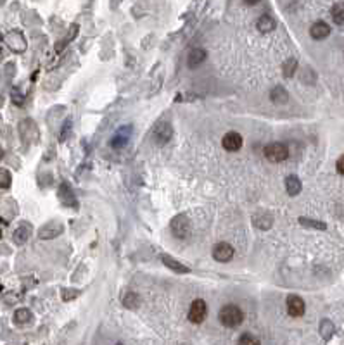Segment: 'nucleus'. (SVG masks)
Masks as SVG:
<instances>
[{
	"label": "nucleus",
	"instance_id": "obj_1",
	"mask_svg": "<svg viewBox=\"0 0 344 345\" xmlns=\"http://www.w3.org/2000/svg\"><path fill=\"white\" fill-rule=\"evenodd\" d=\"M218 319L223 326L227 328H237L242 321H244V313L239 306L235 304H227L220 309V314H218Z\"/></svg>",
	"mask_w": 344,
	"mask_h": 345
},
{
	"label": "nucleus",
	"instance_id": "obj_2",
	"mask_svg": "<svg viewBox=\"0 0 344 345\" xmlns=\"http://www.w3.org/2000/svg\"><path fill=\"white\" fill-rule=\"evenodd\" d=\"M263 154H265V157L268 159L270 163H282V161H285L289 157V149L285 143L273 142L266 145Z\"/></svg>",
	"mask_w": 344,
	"mask_h": 345
},
{
	"label": "nucleus",
	"instance_id": "obj_3",
	"mask_svg": "<svg viewBox=\"0 0 344 345\" xmlns=\"http://www.w3.org/2000/svg\"><path fill=\"white\" fill-rule=\"evenodd\" d=\"M171 233L175 235L177 238H180V240H183V238H187L190 235V221L189 218H187L185 214H178L175 216L173 219H171Z\"/></svg>",
	"mask_w": 344,
	"mask_h": 345
},
{
	"label": "nucleus",
	"instance_id": "obj_4",
	"mask_svg": "<svg viewBox=\"0 0 344 345\" xmlns=\"http://www.w3.org/2000/svg\"><path fill=\"white\" fill-rule=\"evenodd\" d=\"M152 138L158 145H166L171 138H173V126L168 121H161L156 124L154 131H152Z\"/></svg>",
	"mask_w": 344,
	"mask_h": 345
},
{
	"label": "nucleus",
	"instance_id": "obj_5",
	"mask_svg": "<svg viewBox=\"0 0 344 345\" xmlns=\"http://www.w3.org/2000/svg\"><path fill=\"white\" fill-rule=\"evenodd\" d=\"M206 316H208V306H206V302L202 300V299H196V300L190 304L189 321L194 323V325H201L206 319Z\"/></svg>",
	"mask_w": 344,
	"mask_h": 345
},
{
	"label": "nucleus",
	"instance_id": "obj_6",
	"mask_svg": "<svg viewBox=\"0 0 344 345\" xmlns=\"http://www.w3.org/2000/svg\"><path fill=\"white\" fill-rule=\"evenodd\" d=\"M5 44H7V47L11 48L12 52H17V54H21V52L26 50V38H24V35L21 31H9L7 35H5Z\"/></svg>",
	"mask_w": 344,
	"mask_h": 345
},
{
	"label": "nucleus",
	"instance_id": "obj_7",
	"mask_svg": "<svg viewBox=\"0 0 344 345\" xmlns=\"http://www.w3.org/2000/svg\"><path fill=\"white\" fill-rule=\"evenodd\" d=\"M233 257V247L227 242H220L213 247V259L218 262H229Z\"/></svg>",
	"mask_w": 344,
	"mask_h": 345
},
{
	"label": "nucleus",
	"instance_id": "obj_8",
	"mask_svg": "<svg viewBox=\"0 0 344 345\" xmlns=\"http://www.w3.org/2000/svg\"><path fill=\"white\" fill-rule=\"evenodd\" d=\"M305 311H306L305 300H303L299 295H289L287 297V313H289V316L301 317L303 314H305Z\"/></svg>",
	"mask_w": 344,
	"mask_h": 345
},
{
	"label": "nucleus",
	"instance_id": "obj_9",
	"mask_svg": "<svg viewBox=\"0 0 344 345\" xmlns=\"http://www.w3.org/2000/svg\"><path fill=\"white\" fill-rule=\"evenodd\" d=\"M242 143H244V140H242V136L239 135L237 131H229L225 136H223L222 140V145L223 149H225L227 152H237L241 150Z\"/></svg>",
	"mask_w": 344,
	"mask_h": 345
},
{
	"label": "nucleus",
	"instance_id": "obj_10",
	"mask_svg": "<svg viewBox=\"0 0 344 345\" xmlns=\"http://www.w3.org/2000/svg\"><path fill=\"white\" fill-rule=\"evenodd\" d=\"M63 231H64V226L61 225L59 221H50V223H47V225H44V226L40 228L38 237L42 238V240H49V238L59 237Z\"/></svg>",
	"mask_w": 344,
	"mask_h": 345
},
{
	"label": "nucleus",
	"instance_id": "obj_11",
	"mask_svg": "<svg viewBox=\"0 0 344 345\" xmlns=\"http://www.w3.org/2000/svg\"><path fill=\"white\" fill-rule=\"evenodd\" d=\"M130 131H131L130 126H125L123 130H119L118 133L113 136V138H111V147L115 149V150H119V149L127 147L128 140H130Z\"/></svg>",
	"mask_w": 344,
	"mask_h": 345
},
{
	"label": "nucleus",
	"instance_id": "obj_12",
	"mask_svg": "<svg viewBox=\"0 0 344 345\" xmlns=\"http://www.w3.org/2000/svg\"><path fill=\"white\" fill-rule=\"evenodd\" d=\"M32 231H33L32 225H30V223H23V225H19V226L16 228L12 238H14V242H16L17 245H23V243L28 242V238L32 237Z\"/></svg>",
	"mask_w": 344,
	"mask_h": 345
},
{
	"label": "nucleus",
	"instance_id": "obj_13",
	"mask_svg": "<svg viewBox=\"0 0 344 345\" xmlns=\"http://www.w3.org/2000/svg\"><path fill=\"white\" fill-rule=\"evenodd\" d=\"M310 35H311L313 40H324L330 35V26L327 23H324V21H316L310 28Z\"/></svg>",
	"mask_w": 344,
	"mask_h": 345
},
{
	"label": "nucleus",
	"instance_id": "obj_14",
	"mask_svg": "<svg viewBox=\"0 0 344 345\" xmlns=\"http://www.w3.org/2000/svg\"><path fill=\"white\" fill-rule=\"evenodd\" d=\"M206 56H208V52L204 48H194V50L189 54V59H187V66L190 69H196L199 68L202 62L206 60Z\"/></svg>",
	"mask_w": 344,
	"mask_h": 345
},
{
	"label": "nucleus",
	"instance_id": "obj_15",
	"mask_svg": "<svg viewBox=\"0 0 344 345\" xmlns=\"http://www.w3.org/2000/svg\"><path fill=\"white\" fill-rule=\"evenodd\" d=\"M253 223H254V226L260 228V230H270L273 225V218H272V214L261 210V212H258V214L253 216Z\"/></svg>",
	"mask_w": 344,
	"mask_h": 345
},
{
	"label": "nucleus",
	"instance_id": "obj_16",
	"mask_svg": "<svg viewBox=\"0 0 344 345\" xmlns=\"http://www.w3.org/2000/svg\"><path fill=\"white\" fill-rule=\"evenodd\" d=\"M256 28L260 30L261 33H270L277 28V21L273 19L272 16H268V14H263V16L256 21Z\"/></svg>",
	"mask_w": 344,
	"mask_h": 345
},
{
	"label": "nucleus",
	"instance_id": "obj_17",
	"mask_svg": "<svg viewBox=\"0 0 344 345\" xmlns=\"http://www.w3.org/2000/svg\"><path fill=\"white\" fill-rule=\"evenodd\" d=\"M161 261L166 264L170 270H173L175 273H180V274H185V273H190V270L187 266H183L182 262H178L177 259H173V257H170L168 254H163L161 255Z\"/></svg>",
	"mask_w": 344,
	"mask_h": 345
},
{
	"label": "nucleus",
	"instance_id": "obj_18",
	"mask_svg": "<svg viewBox=\"0 0 344 345\" xmlns=\"http://www.w3.org/2000/svg\"><path fill=\"white\" fill-rule=\"evenodd\" d=\"M301 188H303V185H301L299 178H297L296 175H291L285 178V190H287V194L291 195V197H296L301 192Z\"/></svg>",
	"mask_w": 344,
	"mask_h": 345
},
{
	"label": "nucleus",
	"instance_id": "obj_19",
	"mask_svg": "<svg viewBox=\"0 0 344 345\" xmlns=\"http://www.w3.org/2000/svg\"><path fill=\"white\" fill-rule=\"evenodd\" d=\"M270 99H272V102H275V104H285L289 100V93L284 87L277 85V87H273L272 91H270Z\"/></svg>",
	"mask_w": 344,
	"mask_h": 345
},
{
	"label": "nucleus",
	"instance_id": "obj_20",
	"mask_svg": "<svg viewBox=\"0 0 344 345\" xmlns=\"http://www.w3.org/2000/svg\"><path fill=\"white\" fill-rule=\"evenodd\" d=\"M32 319H33V314L30 309H24L23 307V309H17L16 313H14V323L19 326L28 325V323H32Z\"/></svg>",
	"mask_w": 344,
	"mask_h": 345
},
{
	"label": "nucleus",
	"instance_id": "obj_21",
	"mask_svg": "<svg viewBox=\"0 0 344 345\" xmlns=\"http://www.w3.org/2000/svg\"><path fill=\"white\" fill-rule=\"evenodd\" d=\"M140 297L139 294H135V292H127L125 297H123V306L127 307V309H137L140 306Z\"/></svg>",
	"mask_w": 344,
	"mask_h": 345
},
{
	"label": "nucleus",
	"instance_id": "obj_22",
	"mask_svg": "<svg viewBox=\"0 0 344 345\" xmlns=\"http://www.w3.org/2000/svg\"><path fill=\"white\" fill-rule=\"evenodd\" d=\"M330 16H332V21L336 24H344V4L343 2H337V4L332 5V9H330Z\"/></svg>",
	"mask_w": 344,
	"mask_h": 345
},
{
	"label": "nucleus",
	"instance_id": "obj_23",
	"mask_svg": "<svg viewBox=\"0 0 344 345\" xmlns=\"http://www.w3.org/2000/svg\"><path fill=\"white\" fill-rule=\"evenodd\" d=\"M334 331H336V328H334L332 321L330 319H322L320 323V335L324 340H330L334 335Z\"/></svg>",
	"mask_w": 344,
	"mask_h": 345
},
{
	"label": "nucleus",
	"instance_id": "obj_24",
	"mask_svg": "<svg viewBox=\"0 0 344 345\" xmlns=\"http://www.w3.org/2000/svg\"><path fill=\"white\" fill-rule=\"evenodd\" d=\"M282 69H284V76H285V78H293L294 73H296V69H297V60L294 59V57H291V59H287L284 62Z\"/></svg>",
	"mask_w": 344,
	"mask_h": 345
},
{
	"label": "nucleus",
	"instance_id": "obj_25",
	"mask_svg": "<svg viewBox=\"0 0 344 345\" xmlns=\"http://www.w3.org/2000/svg\"><path fill=\"white\" fill-rule=\"evenodd\" d=\"M299 223L306 228H315V230H325L327 225L324 221H316V219H310V218H299Z\"/></svg>",
	"mask_w": 344,
	"mask_h": 345
},
{
	"label": "nucleus",
	"instance_id": "obj_26",
	"mask_svg": "<svg viewBox=\"0 0 344 345\" xmlns=\"http://www.w3.org/2000/svg\"><path fill=\"white\" fill-rule=\"evenodd\" d=\"M11 173H9L7 169H4V167H0V188H9L11 187Z\"/></svg>",
	"mask_w": 344,
	"mask_h": 345
},
{
	"label": "nucleus",
	"instance_id": "obj_27",
	"mask_svg": "<svg viewBox=\"0 0 344 345\" xmlns=\"http://www.w3.org/2000/svg\"><path fill=\"white\" fill-rule=\"evenodd\" d=\"M237 342L241 345H260V340H258L256 337H253V335H249V333L241 335V338H239Z\"/></svg>",
	"mask_w": 344,
	"mask_h": 345
},
{
	"label": "nucleus",
	"instance_id": "obj_28",
	"mask_svg": "<svg viewBox=\"0 0 344 345\" xmlns=\"http://www.w3.org/2000/svg\"><path fill=\"white\" fill-rule=\"evenodd\" d=\"M78 290H73V288H66L63 290V300H71V299L78 297Z\"/></svg>",
	"mask_w": 344,
	"mask_h": 345
},
{
	"label": "nucleus",
	"instance_id": "obj_29",
	"mask_svg": "<svg viewBox=\"0 0 344 345\" xmlns=\"http://www.w3.org/2000/svg\"><path fill=\"white\" fill-rule=\"evenodd\" d=\"M336 167H337V173H339V175H344V155H341V157L337 159Z\"/></svg>",
	"mask_w": 344,
	"mask_h": 345
},
{
	"label": "nucleus",
	"instance_id": "obj_30",
	"mask_svg": "<svg viewBox=\"0 0 344 345\" xmlns=\"http://www.w3.org/2000/svg\"><path fill=\"white\" fill-rule=\"evenodd\" d=\"M244 2H246L247 5H256L258 2H260V0H244Z\"/></svg>",
	"mask_w": 344,
	"mask_h": 345
},
{
	"label": "nucleus",
	"instance_id": "obj_31",
	"mask_svg": "<svg viewBox=\"0 0 344 345\" xmlns=\"http://www.w3.org/2000/svg\"><path fill=\"white\" fill-rule=\"evenodd\" d=\"M4 2H5V0H0V5H2V4H4Z\"/></svg>",
	"mask_w": 344,
	"mask_h": 345
},
{
	"label": "nucleus",
	"instance_id": "obj_32",
	"mask_svg": "<svg viewBox=\"0 0 344 345\" xmlns=\"http://www.w3.org/2000/svg\"><path fill=\"white\" fill-rule=\"evenodd\" d=\"M0 159H2V150H0Z\"/></svg>",
	"mask_w": 344,
	"mask_h": 345
}]
</instances>
